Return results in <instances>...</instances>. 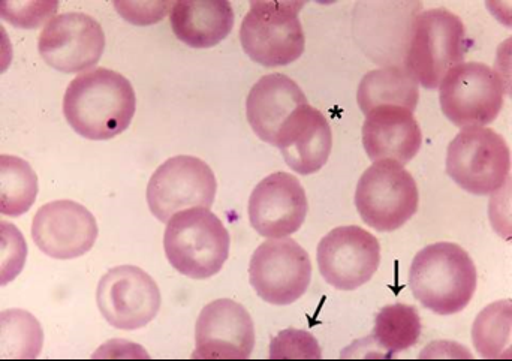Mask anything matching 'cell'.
Wrapping results in <instances>:
<instances>
[{
  "mask_svg": "<svg viewBox=\"0 0 512 361\" xmlns=\"http://www.w3.org/2000/svg\"><path fill=\"white\" fill-rule=\"evenodd\" d=\"M420 98L417 80L399 66L375 69L364 75L357 101L364 114L381 105H397L414 113Z\"/></svg>",
  "mask_w": 512,
  "mask_h": 361,
  "instance_id": "obj_21",
  "label": "cell"
},
{
  "mask_svg": "<svg viewBox=\"0 0 512 361\" xmlns=\"http://www.w3.org/2000/svg\"><path fill=\"white\" fill-rule=\"evenodd\" d=\"M218 182L212 168L195 156H174L153 173L147 186V204L158 221L168 224L182 210L215 203Z\"/></svg>",
  "mask_w": 512,
  "mask_h": 361,
  "instance_id": "obj_9",
  "label": "cell"
},
{
  "mask_svg": "<svg viewBox=\"0 0 512 361\" xmlns=\"http://www.w3.org/2000/svg\"><path fill=\"white\" fill-rule=\"evenodd\" d=\"M511 170V150L502 135L486 126L463 128L447 150V174L469 194L501 191Z\"/></svg>",
  "mask_w": 512,
  "mask_h": 361,
  "instance_id": "obj_5",
  "label": "cell"
},
{
  "mask_svg": "<svg viewBox=\"0 0 512 361\" xmlns=\"http://www.w3.org/2000/svg\"><path fill=\"white\" fill-rule=\"evenodd\" d=\"M504 98V80L484 63H460L439 84L442 111L459 128L495 122L504 107Z\"/></svg>",
  "mask_w": 512,
  "mask_h": 361,
  "instance_id": "obj_8",
  "label": "cell"
},
{
  "mask_svg": "<svg viewBox=\"0 0 512 361\" xmlns=\"http://www.w3.org/2000/svg\"><path fill=\"white\" fill-rule=\"evenodd\" d=\"M0 234H2V272H0L2 281L0 284L5 287L23 270L26 264L27 246L23 234L9 222L3 221L0 224Z\"/></svg>",
  "mask_w": 512,
  "mask_h": 361,
  "instance_id": "obj_27",
  "label": "cell"
},
{
  "mask_svg": "<svg viewBox=\"0 0 512 361\" xmlns=\"http://www.w3.org/2000/svg\"><path fill=\"white\" fill-rule=\"evenodd\" d=\"M102 317L119 330H138L155 320L161 309L158 285L140 267L119 266L102 276L96 290Z\"/></svg>",
  "mask_w": 512,
  "mask_h": 361,
  "instance_id": "obj_11",
  "label": "cell"
},
{
  "mask_svg": "<svg viewBox=\"0 0 512 361\" xmlns=\"http://www.w3.org/2000/svg\"><path fill=\"white\" fill-rule=\"evenodd\" d=\"M38 195V176L18 156H0V213L18 216L29 212Z\"/></svg>",
  "mask_w": 512,
  "mask_h": 361,
  "instance_id": "obj_23",
  "label": "cell"
},
{
  "mask_svg": "<svg viewBox=\"0 0 512 361\" xmlns=\"http://www.w3.org/2000/svg\"><path fill=\"white\" fill-rule=\"evenodd\" d=\"M192 359L248 360L255 348V326L245 306L215 300L201 311Z\"/></svg>",
  "mask_w": 512,
  "mask_h": 361,
  "instance_id": "obj_15",
  "label": "cell"
},
{
  "mask_svg": "<svg viewBox=\"0 0 512 361\" xmlns=\"http://www.w3.org/2000/svg\"><path fill=\"white\" fill-rule=\"evenodd\" d=\"M274 147L280 149L295 173L303 176L318 173L327 164L333 147L330 123L312 105H301L283 123Z\"/></svg>",
  "mask_w": 512,
  "mask_h": 361,
  "instance_id": "obj_17",
  "label": "cell"
},
{
  "mask_svg": "<svg viewBox=\"0 0 512 361\" xmlns=\"http://www.w3.org/2000/svg\"><path fill=\"white\" fill-rule=\"evenodd\" d=\"M511 300L487 306L472 327V341L484 359H511Z\"/></svg>",
  "mask_w": 512,
  "mask_h": 361,
  "instance_id": "obj_24",
  "label": "cell"
},
{
  "mask_svg": "<svg viewBox=\"0 0 512 361\" xmlns=\"http://www.w3.org/2000/svg\"><path fill=\"white\" fill-rule=\"evenodd\" d=\"M231 237L210 209L182 210L168 221L164 249L171 266L191 279L213 278L230 257Z\"/></svg>",
  "mask_w": 512,
  "mask_h": 361,
  "instance_id": "obj_3",
  "label": "cell"
},
{
  "mask_svg": "<svg viewBox=\"0 0 512 361\" xmlns=\"http://www.w3.org/2000/svg\"><path fill=\"white\" fill-rule=\"evenodd\" d=\"M465 24L445 8L427 9L415 18L405 53V69L426 89L463 63L468 50Z\"/></svg>",
  "mask_w": 512,
  "mask_h": 361,
  "instance_id": "obj_4",
  "label": "cell"
},
{
  "mask_svg": "<svg viewBox=\"0 0 512 361\" xmlns=\"http://www.w3.org/2000/svg\"><path fill=\"white\" fill-rule=\"evenodd\" d=\"M421 336V320L415 306H385L376 315L372 341L385 351L384 357H394L417 344Z\"/></svg>",
  "mask_w": 512,
  "mask_h": 361,
  "instance_id": "obj_22",
  "label": "cell"
},
{
  "mask_svg": "<svg viewBox=\"0 0 512 361\" xmlns=\"http://www.w3.org/2000/svg\"><path fill=\"white\" fill-rule=\"evenodd\" d=\"M312 279L309 254L292 239H271L256 248L249 281L270 305H292L304 296Z\"/></svg>",
  "mask_w": 512,
  "mask_h": 361,
  "instance_id": "obj_10",
  "label": "cell"
},
{
  "mask_svg": "<svg viewBox=\"0 0 512 361\" xmlns=\"http://www.w3.org/2000/svg\"><path fill=\"white\" fill-rule=\"evenodd\" d=\"M409 288L415 299L435 314H459L477 291V267L462 246L435 243L415 255Z\"/></svg>",
  "mask_w": 512,
  "mask_h": 361,
  "instance_id": "obj_2",
  "label": "cell"
},
{
  "mask_svg": "<svg viewBox=\"0 0 512 361\" xmlns=\"http://www.w3.org/2000/svg\"><path fill=\"white\" fill-rule=\"evenodd\" d=\"M105 35L101 24L83 12H65L51 18L38 38L42 59L65 74L89 71L101 59Z\"/></svg>",
  "mask_w": 512,
  "mask_h": 361,
  "instance_id": "obj_13",
  "label": "cell"
},
{
  "mask_svg": "<svg viewBox=\"0 0 512 361\" xmlns=\"http://www.w3.org/2000/svg\"><path fill=\"white\" fill-rule=\"evenodd\" d=\"M366 116L363 146L370 161H396L406 165L420 152L423 134L411 110L381 105Z\"/></svg>",
  "mask_w": 512,
  "mask_h": 361,
  "instance_id": "obj_18",
  "label": "cell"
},
{
  "mask_svg": "<svg viewBox=\"0 0 512 361\" xmlns=\"http://www.w3.org/2000/svg\"><path fill=\"white\" fill-rule=\"evenodd\" d=\"M57 2H2L3 20L21 29H36L56 12Z\"/></svg>",
  "mask_w": 512,
  "mask_h": 361,
  "instance_id": "obj_28",
  "label": "cell"
},
{
  "mask_svg": "<svg viewBox=\"0 0 512 361\" xmlns=\"http://www.w3.org/2000/svg\"><path fill=\"white\" fill-rule=\"evenodd\" d=\"M306 191L297 177L273 173L256 185L249 200V219L259 236L283 239L297 233L306 221Z\"/></svg>",
  "mask_w": 512,
  "mask_h": 361,
  "instance_id": "obj_16",
  "label": "cell"
},
{
  "mask_svg": "<svg viewBox=\"0 0 512 361\" xmlns=\"http://www.w3.org/2000/svg\"><path fill=\"white\" fill-rule=\"evenodd\" d=\"M420 194L409 171L396 161L373 162L358 180L355 207L379 233L399 230L417 213Z\"/></svg>",
  "mask_w": 512,
  "mask_h": 361,
  "instance_id": "obj_7",
  "label": "cell"
},
{
  "mask_svg": "<svg viewBox=\"0 0 512 361\" xmlns=\"http://www.w3.org/2000/svg\"><path fill=\"white\" fill-rule=\"evenodd\" d=\"M318 267L328 285L354 291L370 281L381 264V245L358 225L334 228L318 245Z\"/></svg>",
  "mask_w": 512,
  "mask_h": 361,
  "instance_id": "obj_12",
  "label": "cell"
},
{
  "mask_svg": "<svg viewBox=\"0 0 512 361\" xmlns=\"http://www.w3.org/2000/svg\"><path fill=\"white\" fill-rule=\"evenodd\" d=\"M98 234L95 216L71 200L44 204L33 218V242L39 251L56 260L83 257L95 245Z\"/></svg>",
  "mask_w": 512,
  "mask_h": 361,
  "instance_id": "obj_14",
  "label": "cell"
},
{
  "mask_svg": "<svg viewBox=\"0 0 512 361\" xmlns=\"http://www.w3.org/2000/svg\"><path fill=\"white\" fill-rule=\"evenodd\" d=\"M271 360H321L318 342L304 330L288 329L271 339Z\"/></svg>",
  "mask_w": 512,
  "mask_h": 361,
  "instance_id": "obj_26",
  "label": "cell"
},
{
  "mask_svg": "<svg viewBox=\"0 0 512 361\" xmlns=\"http://www.w3.org/2000/svg\"><path fill=\"white\" fill-rule=\"evenodd\" d=\"M135 108L131 81L108 68L77 75L63 96L66 122L87 140H111L122 134L131 125Z\"/></svg>",
  "mask_w": 512,
  "mask_h": 361,
  "instance_id": "obj_1",
  "label": "cell"
},
{
  "mask_svg": "<svg viewBox=\"0 0 512 361\" xmlns=\"http://www.w3.org/2000/svg\"><path fill=\"white\" fill-rule=\"evenodd\" d=\"M173 5L174 3L168 2H114V8L119 14L138 26H147L162 20Z\"/></svg>",
  "mask_w": 512,
  "mask_h": 361,
  "instance_id": "obj_29",
  "label": "cell"
},
{
  "mask_svg": "<svg viewBox=\"0 0 512 361\" xmlns=\"http://www.w3.org/2000/svg\"><path fill=\"white\" fill-rule=\"evenodd\" d=\"M174 35L192 48H210L224 41L234 27V9L227 0L174 3L170 11Z\"/></svg>",
  "mask_w": 512,
  "mask_h": 361,
  "instance_id": "obj_20",
  "label": "cell"
},
{
  "mask_svg": "<svg viewBox=\"0 0 512 361\" xmlns=\"http://www.w3.org/2000/svg\"><path fill=\"white\" fill-rule=\"evenodd\" d=\"M304 104H309L306 95L292 78L268 74L259 78L249 92L246 116L255 134L274 146L283 123Z\"/></svg>",
  "mask_w": 512,
  "mask_h": 361,
  "instance_id": "obj_19",
  "label": "cell"
},
{
  "mask_svg": "<svg viewBox=\"0 0 512 361\" xmlns=\"http://www.w3.org/2000/svg\"><path fill=\"white\" fill-rule=\"evenodd\" d=\"M303 2H251L240 27L243 50L259 65L285 66L300 59L306 47L298 12Z\"/></svg>",
  "mask_w": 512,
  "mask_h": 361,
  "instance_id": "obj_6",
  "label": "cell"
},
{
  "mask_svg": "<svg viewBox=\"0 0 512 361\" xmlns=\"http://www.w3.org/2000/svg\"><path fill=\"white\" fill-rule=\"evenodd\" d=\"M42 344H44V332L33 315L21 309H8L2 312L0 359H36L41 353Z\"/></svg>",
  "mask_w": 512,
  "mask_h": 361,
  "instance_id": "obj_25",
  "label": "cell"
}]
</instances>
